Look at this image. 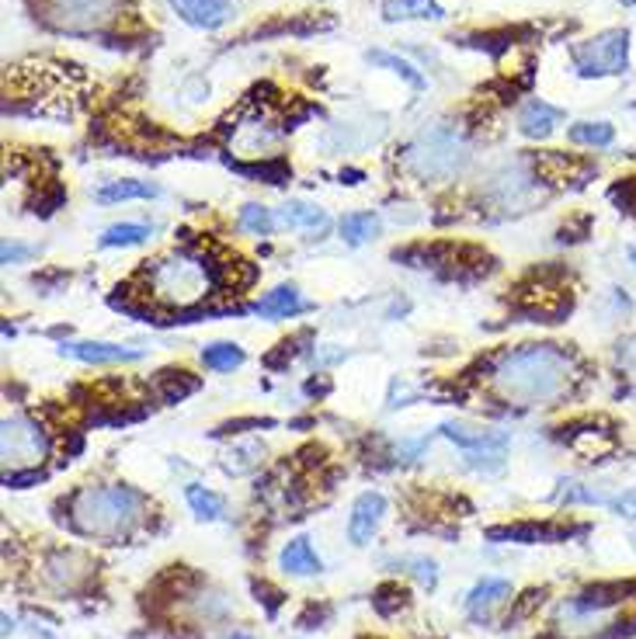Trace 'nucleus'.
<instances>
[{
    "instance_id": "obj_1",
    "label": "nucleus",
    "mask_w": 636,
    "mask_h": 639,
    "mask_svg": "<svg viewBox=\"0 0 636 639\" xmlns=\"http://www.w3.org/2000/svg\"><path fill=\"white\" fill-rule=\"evenodd\" d=\"M574 379V362L557 344H525L508 351L494 368V393L504 404L550 407L567 396Z\"/></svg>"
},
{
    "instance_id": "obj_35",
    "label": "nucleus",
    "mask_w": 636,
    "mask_h": 639,
    "mask_svg": "<svg viewBox=\"0 0 636 639\" xmlns=\"http://www.w3.org/2000/svg\"><path fill=\"white\" fill-rule=\"evenodd\" d=\"M230 639H251V636H230Z\"/></svg>"
},
{
    "instance_id": "obj_26",
    "label": "nucleus",
    "mask_w": 636,
    "mask_h": 639,
    "mask_svg": "<svg viewBox=\"0 0 636 639\" xmlns=\"http://www.w3.org/2000/svg\"><path fill=\"white\" fill-rule=\"evenodd\" d=\"M275 223H278V219L272 216V209L257 206V202H248L244 209H240V216H237V227L254 233V236H272Z\"/></svg>"
},
{
    "instance_id": "obj_11",
    "label": "nucleus",
    "mask_w": 636,
    "mask_h": 639,
    "mask_svg": "<svg viewBox=\"0 0 636 639\" xmlns=\"http://www.w3.org/2000/svg\"><path fill=\"white\" fill-rule=\"evenodd\" d=\"M59 355L87 362V365H119V362H140L143 351L112 344V341H67V344H59Z\"/></svg>"
},
{
    "instance_id": "obj_32",
    "label": "nucleus",
    "mask_w": 636,
    "mask_h": 639,
    "mask_svg": "<svg viewBox=\"0 0 636 639\" xmlns=\"http://www.w3.org/2000/svg\"><path fill=\"white\" fill-rule=\"evenodd\" d=\"M327 389H331V383H327V379H310V383H306V393H327Z\"/></svg>"
},
{
    "instance_id": "obj_34",
    "label": "nucleus",
    "mask_w": 636,
    "mask_h": 639,
    "mask_svg": "<svg viewBox=\"0 0 636 639\" xmlns=\"http://www.w3.org/2000/svg\"><path fill=\"white\" fill-rule=\"evenodd\" d=\"M629 261H633V268H636V247L629 251Z\"/></svg>"
},
{
    "instance_id": "obj_16",
    "label": "nucleus",
    "mask_w": 636,
    "mask_h": 639,
    "mask_svg": "<svg viewBox=\"0 0 636 639\" xmlns=\"http://www.w3.org/2000/svg\"><path fill=\"white\" fill-rule=\"evenodd\" d=\"M251 310L257 313V317H265V320H282V317H296V313H303L306 310V302H303V296H299V289L296 285H278V289H272V293H265L261 296Z\"/></svg>"
},
{
    "instance_id": "obj_10",
    "label": "nucleus",
    "mask_w": 636,
    "mask_h": 639,
    "mask_svg": "<svg viewBox=\"0 0 636 639\" xmlns=\"http://www.w3.org/2000/svg\"><path fill=\"white\" fill-rule=\"evenodd\" d=\"M383 521H386V497L380 491H365L355 497L352 515H348V539H352V546H369Z\"/></svg>"
},
{
    "instance_id": "obj_13",
    "label": "nucleus",
    "mask_w": 636,
    "mask_h": 639,
    "mask_svg": "<svg viewBox=\"0 0 636 639\" xmlns=\"http://www.w3.org/2000/svg\"><path fill=\"white\" fill-rule=\"evenodd\" d=\"M278 566H282L289 577H317L320 570H324V560L317 557V549H314L310 539H306V536H296V539H289V542L282 546Z\"/></svg>"
},
{
    "instance_id": "obj_24",
    "label": "nucleus",
    "mask_w": 636,
    "mask_h": 639,
    "mask_svg": "<svg viewBox=\"0 0 636 639\" xmlns=\"http://www.w3.org/2000/svg\"><path fill=\"white\" fill-rule=\"evenodd\" d=\"M567 140L578 143V146H599L602 150L616 140V129H612L608 122H578V125H570Z\"/></svg>"
},
{
    "instance_id": "obj_17",
    "label": "nucleus",
    "mask_w": 636,
    "mask_h": 639,
    "mask_svg": "<svg viewBox=\"0 0 636 639\" xmlns=\"http://www.w3.org/2000/svg\"><path fill=\"white\" fill-rule=\"evenodd\" d=\"M512 598V581L504 577H484L470 594H467V612L473 619H487V615L504 602Z\"/></svg>"
},
{
    "instance_id": "obj_4",
    "label": "nucleus",
    "mask_w": 636,
    "mask_h": 639,
    "mask_svg": "<svg viewBox=\"0 0 636 639\" xmlns=\"http://www.w3.org/2000/svg\"><path fill=\"white\" fill-rule=\"evenodd\" d=\"M146 282H150L153 299L178 306V310H188V306H195L202 296H209L212 268L202 257L171 254V257L153 261V268H146Z\"/></svg>"
},
{
    "instance_id": "obj_5",
    "label": "nucleus",
    "mask_w": 636,
    "mask_h": 639,
    "mask_svg": "<svg viewBox=\"0 0 636 639\" xmlns=\"http://www.w3.org/2000/svg\"><path fill=\"white\" fill-rule=\"evenodd\" d=\"M467 161H470V153H467L463 140L449 129L421 132L407 150V167L418 174L425 185H442V181L459 178Z\"/></svg>"
},
{
    "instance_id": "obj_27",
    "label": "nucleus",
    "mask_w": 636,
    "mask_h": 639,
    "mask_svg": "<svg viewBox=\"0 0 636 639\" xmlns=\"http://www.w3.org/2000/svg\"><path fill=\"white\" fill-rule=\"evenodd\" d=\"M150 236V227L143 223H116L101 233V247H136Z\"/></svg>"
},
{
    "instance_id": "obj_23",
    "label": "nucleus",
    "mask_w": 636,
    "mask_h": 639,
    "mask_svg": "<svg viewBox=\"0 0 636 639\" xmlns=\"http://www.w3.org/2000/svg\"><path fill=\"white\" fill-rule=\"evenodd\" d=\"M129 198H157V185L150 181H108L105 188H98V202H129Z\"/></svg>"
},
{
    "instance_id": "obj_12",
    "label": "nucleus",
    "mask_w": 636,
    "mask_h": 639,
    "mask_svg": "<svg viewBox=\"0 0 636 639\" xmlns=\"http://www.w3.org/2000/svg\"><path fill=\"white\" fill-rule=\"evenodd\" d=\"M185 25L191 29H202V32H216L223 29L227 21L233 18V8L230 0H167Z\"/></svg>"
},
{
    "instance_id": "obj_18",
    "label": "nucleus",
    "mask_w": 636,
    "mask_h": 639,
    "mask_svg": "<svg viewBox=\"0 0 636 639\" xmlns=\"http://www.w3.org/2000/svg\"><path fill=\"white\" fill-rule=\"evenodd\" d=\"M386 21H442L446 11L438 0H383Z\"/></svg>"
},
{
    "instance_id": "obj_3",
    "label": "nucleus",
    "mask_w": 636,
    "mask_h": 639,
    "mask_svg": "<svg viewBox=\"0 0 636 639\" xmlns=\"http://www.w3.org/2000/svg\"><path fill=\"white\" fill-rule=\"evenodd\" d=\"M626 591L623 584H599V587H588L574 598L560 602L557 615H553V626L563 639H595L599 632H605L626 602Z\"/></svg>"
},
{
    "instance_id": "obj_6",
    "label": "nucleus",
    "mask_w": 636,
    "mask_h": 639,
    "mask_svg": "<svg viewBox=\"0 0 636 639\" xmlns=\"http://www.w3.org/2000/svg\"><path fill=\"white\" fill-rule=\"evenodd\" d=\"M570 59L581 77H616L629 63V32L608 29L595 38H584L570 49Z\"/></svg>"
},
{
    "instance_id": "obj_30",
    "label": "nucleus",
    "mask_w": 636,
    "mask_h": 639,
    "mask_svg": "<svg viewBox=\"0 0 636 639\" xmlns=\"http://www.w3.org/2000/svg\"><path fill=\"white\" fill-rule=\"evenodd\" d=\"M612 511L616 515H623V518H636V491H626V494H619V497H608L605 500Z\"/></svg>"
},
{
    "instance_id": "obj_2",
    "label": "nucleus",
    "mask_w": 636,
    "mask_h": 639,
    "mask_svg": "<svg viewBox=\"0 0 636 639\" xmlns=\"http://www.w3.org/2000/svg\"><path fill=\"white\" fill-rule=\"evenodd\" d=\"M143 515V497L133 487H84L70 500V521L80 536L119 539Z\"/></svg>"
},
{
    "instance_id": "obj_19",
    "label": "nucleus",
    "mask_w": 636,
    "mask_h": 639,
    "mask_svg": "<svg viewBox=\"0 0 636 639\" xmlns=\"http://www.w3.org/2000/svg\"><path fill=\"white\" fill-rule=\"evenodd\" d=\"M275 219L289 230H314V233L327 230V212L320 206H310V202H285Z\"/></svg>"
},
{
    "instance_id": "obj_25",
    "label": "nucleus",
    "mask_w": 636,
    "mask_h": 639,
    "mask_svg": "<svg viewBox=\"0 0 636 639\" xmlns=\"http://www.w3.org/2000/svg\"><path fill=\"white\" fill-rule=\"evenodd\" d=\"M261 455H265V445H261V442H244V445H237L233 452H227L223 470L230 476H244V473L261 466Z\"/></svg>"
},
{
    "instance_id": "obj_7",
    "label": "nucleus",
    "mask_w": 636,
    "mask_h": 639,
    "mask_svg": "<svg viewBox=\"0 0 636 639\" xmlns=\"http://www.w3.org/2000/svg\"><path fill=\"white\" fill-rule=\"evenodd\" d=\"M50 452V438L29 417H8L4 434H0V455H4V466L11 470H35Z\"/></svg>"
},
{
    "instance_id": "obj_8",
    "label": "nucleus",
    "mask_w": 636,
    "mask_h": 639,
    "mask_svg": "<svg viewBox=\"0 0 636 639\" xmlns=\"http://www.w3.org/2000/svg\"><path fill=\"white\" fill-rule=\"evenodd\" d=\"M122 0H46L50 25L63 32H95L119 14Z\"/></svg>"
},
{
    "instance_id": "obj_33",
    "label": "nucleus",
    "mask_w": 636,
    "mask_h": 639,
    "mask_svg": "<svg viewBox=\"0 0 636 639\" xmlns=\"http://www.w3.org/2000/svg\"><path fill=\"white\" fill-rule=\"evenodd\" d=\"M619 4H626V8H636V0H619Z\"/></svg>"
},
{
    "instance_id": "obj_31",
    "label": "nucleus",
    "mask_w": 636,
    "mask_h": 639,
    "mask_svg": "<svg viewBox=\"0 0 636 639\" xmlns=\"http://www.w3.org/2000/svg\"><path fill=\"white\" fill-rule=\"evenodd\" d=\"M35 251L25 247V244H4V264H21V261H29Z\"/></svg>"
},
{
    "instance_id": "obj_21",
    "label": "nucleus",
    "mask_w": 636,
    "mask_h": 639,
    "mask_svg": "<svg viewBox=\"0 0 636 639\" xmlns=\"http://www.w3.org/2000/svg\"><path fill=\"white\" fill-rule=\"evenodd\" d=\"M185 500H188V508L191 515L199 518V521H219L227 511V504L219 494H212L209 487H202V483H188L185 487Z\"/></svg>"
},
{
    "instance_id": "obj_9",
    "label": "nucleus",
    "mask_w": 636,
    "mask_h": 639,
    "mask_svg": "<svg viewBox=\"0 0 636 639\" xmlns=\"http://www.w3.org/2000/svg\"><path fill=\"white\" fill-rule=\"evenodd\" d=\"M87 577H91V563H87V557L74 553V549L50 553L46 563H42V581L59 594H74Z\"/></svg>"
},
{
    "instance_id": "obj_20",
    "label": "nucleus",
    "mask_w": 636,
    "mask_h": 639,
    "mask_svg": "<svg viewBox=\"0 0 636 639\" xmlns=\"http://www.w3.org/2000/svg\"><path fill=\"white\" fill-rule=\"evenodd\" d=\"M380 236V216L376 212H348L341 219V240L352 247H362Z\"/></svg>"
},
{
    "instance_id": "obj_28",
    "label": "nucleus",
    "mask_w": 636,
    "mask_h": 639,
    "mask_svg": "<svg viewBox=\"0 0 636 639\" xmlns=\"http://www.w3.org/2000/svg\"><path fill=\"white\" fill-rule=\"evenodd\" d=\"M161 383H164L161 396L167 404H178V400H185L188 393L199 389V379H191V372H164Z\"/></svg>"
},
{
    "instance_id": "obj_22",
    "label": "nucleus",
    "mask_w": 636,
    "mask_h": 639,
    "mask_svg": "<svg viewBox=\"0 0 636 639\" xmlns=\"http://www.w3.org/2000/svg\"><path fill=\"white\" fill-rule=\"evenodd\" d=\"M202 365L212 372H233L244 365V348L233 341H212L202 348Z\"/></svg>"
},
{
    "instance_id": "obj_14",
    "label": "nucleus",
    "mask_w": 636,
    "mask_h": 639,
    "mask_svg": "<svg viewBox=\"0 0 636 639\" xmlns=\"http://www.w3.org/2000/svg\"><path fill=\"white\" fill-rule=\"evenodd\" d=\"M563 122V112L553 104H546V101H529L518 112V132L525 140H546V136H553V129Z\"/></svg>"
},
{
    "instance_id": "obj_29",
    "label": "nucleus",
    "mask_w": 636,
    "mask_h": 639,
    "mask_svg": "<svg viewBox=\"0 0 636 639\" xmlns=\"http://www.w3.org/2000/svg\"><path fill=\"white\" fill-rule=\"evenodd\" d=\"M365 59H369V63H380V66H390V70L397 74V77H404L410 87H425V77H421L418 70H414V66H410L407 59H401V56H393V53H369Z\"/></svg>"
},
{
    "instance_id": "obj_15",
    "label": "nucleus",
    "mask_w": 636,
    "mask_h": 639,
    "mask_svg": "<svg viewBox=\"0 0 636 639\" xmlns=\"http://www.w3.org/2000/svg\"><path fill=\"white\" fill-rule=\"evenodd\" d=\"M567 536V528L557 525H546V521H522V525H497L487 532V539H508V542H522V546H533V542H557Z\"/></svg>"
}]
</instances>
